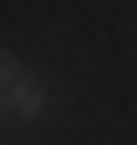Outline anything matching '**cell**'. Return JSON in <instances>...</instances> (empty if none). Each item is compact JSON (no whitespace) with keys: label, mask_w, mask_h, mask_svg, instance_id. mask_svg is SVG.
Segmentation results:
<instances>
[{"label":"cell","mask_w":137,"mask_h":145,"mask_svg":"<svg viewBox=\"0 0 137 145\" xmlns=\"http://www.w3.org/2000/svg\"><path fill=\"white\" fill-rule=\"evenodd\" d=\"M0 113H16V121H40V113H48L40 72H32L24 57H8V48H0Z\"/></svg>","instance_id":"obj_1"}]
</instances>
